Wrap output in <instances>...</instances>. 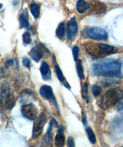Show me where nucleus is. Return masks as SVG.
<instances>
[{"instance_id": "f257e3e1", "label": "nucleus", "mask_w": 123, "mask_h": 147, "mask_svg": "<svg viewBox=\"0 0 123 147\" xmlns=\"http://www.w3.org/2000/svg\"><path fill=\"white\" fill-rule=\"evenodd\" d=\"M92 74L96 76L121 77L122 63L112 59H106L93 63Z\"/></svg>"}, {"instance_id": "f03ea898", "label": "nucleus", "mask_w": 123, "mask_h": 147, "mask_svg": "<svg viewBox=\"0 0 123 147\" xmlns=\"http://www.w3.org/2000/svg\"><path fill=\"white\" fill-rule=\"evenodd\" d=\"M85 47L88 53L91 56L96 57L110 55L116 53L118 51V49L115 47L105 43H87L85 44Z\"/></svg>"}, {"instance_id": "7ed1b4c3", "label": "nucleus", "mask_w": 123, "mask_h": 147, "mask_svg": "<svg viewBox=\"0 0 123 147\" xmlns=\"http://www.w3.org/2000/svg\"><path fill=\"white\" fill-rule=\"evenodd\" d=\"M119 100V92L116 88H111L103 94L101 99L100 106L104 110L110 109L117 104Z\"/></svg>"}, {"instance_id": "20e7f679", "label": "nucleus", "mask_w": 123, "mask_h": 147, "mask_svg": "<svg viewBox=\"0 0 123 147\" xmlns=\"http://www.w3.org/2000/svg\"><path fill=\"white\" fill-rule=\"evenodd\" d=\"M83 34L86 37L94 40H106L108 39V34L106 30L96 26L84 30Z\"/></svg>"}, {"instance_id": "39448f33", "label": "nucleus", "mask_w": 123, "mask_h": 147, "mask_svg": "<svg viewBox=\"0 0 123 147\" xmlns=\"http://www.w3.org/2000/svg\"><path fill=\"white\" fill-rule=\"evenodd\" d=\"M34 120H35V122L33 124V138L36 139L38 137L40 136V135L42 134L44 125H45L46 120H47V118H46L45 114H40Z\"/></svg>"}, {"instance_id": "423d86ee", "label": "nucleus", "mask_w": 123, "mask_h": 147, "mask_svg": "<svg viewBox=\"0 0 123 147\" xmlns=\"http://www.w3.org/2000/svg\"><path fill=\"white\" fill-rule=\"evenodd\" d=\"M21 112L23 116L29 120H34L37 117V109L32 103L23 105L21 109Z\"/></svg>"}, {"instance_id": "0eeeda50", "label": "nucleus", "mask_w": 123, "mask_h": 147, "mask_svg": "<svg viewBox=\"0 0 123 147\" xmlns=\"http://www.w3.org/2000/svg\"><path fill=\"white\" fill-rule=\"evenodd\" d=\"M39 93H40L41 96L43 97L44 98L47 99L48 101L53 103L55 106L58 108V105H57V102H56V99H55V95L53 94V88L50 86H49V85H43L40 88Z\"/></svg>"}, {"instance_id": "6e6552de", "label": "nucleus", "mask_w": 123, "mask_h": 147, "mask_svg": "<svg viewBox=\"0 0 123 147\" xmlns=\"http://www.w3.org/2000/svg\"><path fill=\"white\" fill-rule=\"evenodd\" d=\"M77 33H78V24L75 17H72L68 21L67 26V39L68 40H74Z\"/></svg>"}, {"instance_id": "1a4fd4ad", "label": "nucleus", "mask_w": 123, "mask_h": 147, "mask_svg": "<svg viewBox=\"0 0 123 147\" xmlns=\"http://www.w3.org/2000/svg\"><path fill=\"white\" fill-rule=\"evenodd\" d=\"M41 45H36L33 47L31 51L29 53V54L30 55L31 57L33 58V60L35 62H39L40 61L42 57L44 55V46L42 45V43H40Z\"/></svg>"}, {"instance_id": "9d476101", "label": "nucleus", "mask_w": 123, "mask_h": 147, "mask_svg": "<svg viewBox=\"0 0 123 147\" xmlns=\"http://www.w3.org/2000/svg\"><path fill=\"white\" fill-rule=\"evenodd\" d=\"M53 61H54V65H55V71L56 75H57V78H59V80L61 81V83H62L63 85L68 90L71 89V86L69 85V84L68 83V81H66L65 76L63 75L62 71H61L60 67L58 65V63H56V61H55V56H53Z\"/></svg>"}, {"instance_id": "9b49d317", "label": "nucleus", "mask_w": 123, "mask_h": 147, "mask_svg": "<svg viewBox=\"0 0 123 147\" xmlns=\"http://www.w3.org/2000/svg\"><path fill=\"white\" fill-rule=\"evenodd\" d=\"M40 72L42 74V78L44 81H49L51 79V70L50 67L45 61H43L41 63Z\"/></svg>"}, {"instance_id": "f8f14e48", "label": "nucleus", "mask_w": 123, "mask_h": 147, "mask_svg": "<svg viewBox=\"0 0 123 147\" xmlns=\"http://www.w3.org/2000/svg\"><path fill=\"white\" fill-rule=\"evenodd\" d=\"M55 144L58 147L64 146L65 145V135L63 132L62 127H60L57 131V134L55 138Z\"/></svg>"}, {"instance_id": "ddd939ff", "label": "nucleus", "mask_w": 123, "mask_h": 147, "mask_svg": "<svg viewBox=\"0 0 123 147\" xmlns=\"http://www.w3.org/2000/svg\"><path fill=\"white\" fill-rule=\"evenodd\" d=\"M15 97L11 92H8L7 94L5 95V109L8 110H11L15 106Z\"/></svg>"}, {"instance_id": "4468645a", "label": "nucleus", "mask_w": 123, "mask_h": 147, "mask_svg": "<svg viewBox=\"0 0 123 147\" xmlns=\"http://www.w3.org/2000/svg\"><path fill=\"white\" fill-rule=\"evenodd\" d=\"M19 20V23L22 28H28L29 26V15H28L27 11H23V13H21Z\"/></svg>"}, {"instance_id": "2eb2a0df", "label": "nucleus", "mask_w": 123, "mask_h": 147, "mask_svg": "<svg viewBox=\"0 0 123 147\" xmlns=\"http://www.w3.org/2000/svg\"><path fill=\"white\" fill-rule=\"evenodd\" d=\"M53 127L52 125H49L48 131L45 133V136L43 138V142L45 143V146H52L51 143H52V140H53V131H52Z\"/></svg>"}, {"instance_id": "dca6fc26", "label": "nucleus", "mask_w": 123, "mask_h": 147, "mask_svg": "<svg viewBox=\"0 0 123 147\" xmlns=\"http://www.w3.org/2000/svg\"><path fill=\"white\" fill-rule=\"evenodd\" d=\"M88 8L89 4L85 0H78L76 3V9L79 13H84Z\"/></svg>"}, {"instance_id": "f3484780", "label": "nucleus", "mask_w": 123, "mask_h": 147, "mask_svg": "<svg viewBox=\"0 0 123 147\" xmlns=\"http://www.w3.org/2000/svg\"><path fill=\"white\" fill-rule=\"evenodd\" d=\"M93 11L96 14L104 13L106 11V5L104 3H99V2L95 3L93 5Z\"/></svg>"}, {"instance_id": "a211bd4d", "label": "nucleus", "mask_w": 123, "mask_h": 147, "mask_svg": "<svg viewBox=\"0 0 123 147\" xmlns=\"http://www.w3.org/2000/svg\"><path fill=\"white\" fill-rule=\"evenodd\" d=\"M29 9H30L32 15L34 16L35 19H37L39 16V15H40V7H39V5L37 4V3H33L29 5Z\"/></svg>"}, {"instance_id": "6ab92c4d", "label": "nucleus", "mask_w": 123, "mask_h": 147, "mask_svg": "<svg viewBox=\"0 0 123 147\" xmlns=\"http://www.w3.org/2000/svg\"><path fill=\"white\" fill-rule=\"evenodd\" d=\"M76 70H77V74H78V78L82 80L85 78V75H84V71H83L82 65L81 63L80 60H76Z\"/></svg>"}, {"instance_id": "aec40b11", "label": "nucleus", "mask_w": 123, "mask_h": 147, "mask_svg": "<svg viewBox=\"0 0 123 147\" xmlns=\"http://www.w3.org/2000/svg\"><path fill=\"white\" fill-rule=\"evenodd\" d=\"M65 25L64 23H61L59 26L56 29V31H55V33H56V36H58L59 39H62L63 37V36L65 34Z\"/></svg>"}, {"instance_id": "412c9836", "label": "nucleus", "mask_w": 123, "mask_h": 147, "mask_svg": "<svg viewBox=\"0 0 123 147\" xmlns=\"http://www.w3.org/2000/svg\"><path fill=\"white\" fill-rule=\"evenodd\" d=\"M86 133H87V136H88V138L89 141L91 142L92 144H95L96 142V136H95V133L93 132V130L91 129L90 127H88L86 128Z\"/></svg>"}, {"instance_id": "4be33fe9", "label": "nucleus", "mask_w": 123, "mask_h": 147, "mask_svg": "<svg viewBox=\"0 0 123 147\" xmlns=\"http://www.w3.org/2000/svg\"><path fill=\"white\" fill-rule=\"evenodd\" d=\"M82 98L88 102L89 97H88V83L86 82L85 84H83L82 88Z\"/></svg>"}, {"instance_id": "5701e85b", "label": "nucleus", "mask_w": 123, "mask_h": 147, "mask_svg": "<svg viewBox=\"0 0 123 147\" xmlns=\"http://www.w3.org/2000/svg\"><path fill=\"white\" fill-rule=\"evenodd\" d=\"M23 40L24 44L25 45H28V44H29L31 43V35L30 33H29V32H25V33L23 34Z\"/></svg>"}, {"instance_id": "b1692460", "label": "nucleus", "mask_w": 123, "mask_h": 147, "mask_svg": "<svg viewBox=\"0 0 123 147\" xmlns=\"http://www.w3.org/2000/svg\"><path fill=\"white\" fill-rule=\"evenodd\" d=\"M92 92L93 95L95 97L98 96L99 94H101V92H102V88H101V87H99L98 85H93L92 87Z\"/></svg>"}, {"instance_id": "393cba45", "label": "nucleus", "mask_w": 123, "mask_h": 147, "mask_svg": "<svg viewBox=\"0 0 123 147\" xmlns=\"http://www.w3.org/2000/svg\"><path fill=\"white\" fill-rule=\"evenodd\" d=\"M78 53H79V48H78L77 46H75L73 47L72 48V55H73V59L74 61H76L78 60Z\"/></svg>"}, {"instance_id": "a878e982", "label": "nucleus", "mask_w": 123, "mask_h": 147, "mask_svg": "<svg viewBox=\"0 0 123 147\" xmlns=\"http://www.w3.org/2000/svg\"><path fill=\"white\" fill-rule=\"evenodd\" d=\"M23 65L25 67H27V68H30L31 67V61L27 57H24L23 59Z\"/></svg>"}, {"instance_id": "bb28decb", "label": "nucleus", "mask_w": 123, "mask_h": 147, "mask_svg": "<svg viewBox=\"0 0 123 147\" xmlns=\"http://www.w3.org/2000/svg\"><path fill=\"white\" fill-rule=\"evenodd\" d=\"M67 145L68 147H74L75 146V141L73 140L72 136H69L67 140Z\"/></svg>"}, {"instance_id": "cd10ccee", "label": "nucleus", "mask_w": 123, "mask_h": 147, "mask_svg": "<svg viewBox=\"0 0 123 147\" xmlns=\"http://www.w3.org/2000/svg\"><path fill=\"white\" fill-rule=\"evenodd\" d=\"M82 123L84 124V125H87V119H86V115L85 114V112L82 111Z\"/></svg>"}, {"instance_id": "c85d7f7f", "label": "nucleus", "mask_w": 123, "mask_h": 147, "mask_svg": "<svg viewBox=\"0 0 123 147\" xmlns=\"http://www.w3.org/2000/svg\"><path fill=\"white\" fill-rule=\"evenodd\" d=\"M13 60H9L5 62V66L9 67L10 66V65H13Z\"/></svg>"}, {"instance_id": "c756f323", "label": "nucleus", "mask_w": 123, "mask_h": 147, "mask_svg": "<svg viewBox=\"0 0 123 147\" xmlns=\"http://www.w3.org/2000/svg\"><path fill=\"white\" fill-rule=\"evenodd\" d=\"M2 7H3V4H1V3H0V9H2Z\"/></svg>"}]
</instances>
